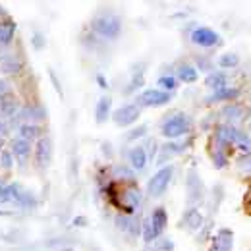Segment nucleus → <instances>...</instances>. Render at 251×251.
<instances>
[{
  "instance_id": "nucleus-37",
  "label": "nucleus",
  "mask_w": 251,
  "mask_h": 251,
  "mask_svg": "<svg viewBox=\"0 0 251 251\" xmlns=\"http://www.w3.org/2000/svg\"><path fill=\"white\" fill-rule=\"evenodd\" d=\"M10 201V195H8V186L0 182V203H8Z\"/></svg>"
},
{
  "instance_id": "nucleus-22",
  "label": "nucleus",
  "mask_w": 251,
  "mask_h": 251,
  "mask_svg": "<svg viewBox=\"0 0 251 251\" xmlns=\"http://www.w3.org/2000/svg\"><path fill=\"white\" fill-rule=\"evenodd\" d=\"M147 158L149 157H147L143 147H133L129 151V164H131L133 170H143L147 166Z\"/></svg>"
},
{
  "instance_id": "nucleus-6",
  "label": "nucleus",
  "mask_w": 251,
  "mask_h": 251,
  "mask_svg": "<svg viewBox=\"0 0 251 251\" xmlns=\"http://www.w3.org/2000/svg\"><path fill=\"white\" fill-rule=\"evenodd\" d=\"M8 195H10V201L18 203V205L24 207V209H33V207L37 205L35 197H33L27 189L22 188L20 184H10V186H8Z\"/></svg>"
},
{
  "instance_id": "nucleus-9",
  "label": "nucleus",
  "mask_w": 251,
  "mask_h": 251,
  "mask_svg": "<svg viewBox=\"0 0 251 251\" xmlns=\"http://www.w3.org/2000/svg\"><path fill=\"white\" fill-rule=\"evenodd\" d=\"M234 250V232L228 228H220L211 240L209 251H232Z\"/></svg>"
},
{
  "instance_id": "nucleus-40",
  "label": "nucleus",
  "mask_w": 251,
  "mask_h": 251,
  "mask_svg": "<svg viewBox=\"0 0 251 251\" xmlns=\"http://www.w3.org/2000/svg\"><path fill=\"white\" fill-rule=\"evenodd\" d=\"M97 83L100 85V89H108V81H106V77H104V75H100V74L97 75Z\"/></svg>"
},
{
  "instance_id": "nucleus-30",
  "label": "nucleus",
  "mask_w": 251,
  "mask_h": 251,
  "mask_svg": "<svg viewBox=\"0 0 251 251\" xmlns=\"http://www.w3.org/2000/svg\"><path fill=\"white\" fill-rule=\"evenodd\" d=\"M116 226H118L120 230H124V232H133L135 220L131 219L129 215H126V217H116Z\"/></svg>"
},
{
  "instance_id": "nucleus-7",
  "label": "nucleus",
  "mask_w": 251,
  "mask_h": 251,
  "mask_svg": "<svg viewBox=\"0 0 251 251\" xmlns=\"http://www.w3.org/2000/svg\"><path fill=\"white\" fill-rule=\"evenodd\" d=\"M191 41L203 49H211V47H217L220 43V35L209 27H197L191 33Z\"/></svg>"
},
{
  "instance_id": "nucleus-27",
  "label": "nucleus",
  "mask_w": 251,
  "mask_h": 251,
  "mask_svg": "<svg viewBox=\"0 0 251 251\" xmlns=\"http://www.w3.org/2000/svg\"><path fill=\"white\" fill-rule=\"evenodd\" d=\"M242 153H246V155H251V137L248 133H244V131H240L238 133V139H236V143H234Z\"/></svg>"
},
{
  "instance_id": "nucleus-18",
  "label": "nucleus",
  "mask_w": 251,
  "mask_h": 251,
  "mask_svg": "<svg viewBox=\"0 0 251 251\" xmlns=\"http://www.w3.org/2000/svg\"><path fill=\"white\" fill-rule=\"evenodd\" d=\"M22 68H24V64L18 56H14V54H2L0 56V70L4 74H20Z\"/></svg>"
},
{
  "instance_id": "nucleus-39",
  "label": "nucleus",
  "mask_w": 251,
  "mask_h": 251,
  "mask_svg": "<svg viewBox=\"0 0 251 251\" xmlns=\"http://www.w3.org/2000/svg\"><path fill=\"white\" fill-rule=\"evenodd\" d=\"M33 47H35V49H43V47H45L43 35H35V37H33Z\"/></svg>"
},
{
  "instance_id": "nucleus-2",
  "label": "nucleus",
  "mask_w": 251,
  "mask_h": 251,
  "mask_svg": "<svg viewBox=\"0 0 251 251\" xmlns=\"http://www.w3.org/2000/svg\"><path fill=\"white\" fill-rule=\"evenodd\" d=\"M191 129V120L189 116H186L184 112H176L174 116L166 118L164 124H162V135L168 137V139H178V137H184Z\"/></svg>"
},
{
  "instance_id": "nucleus-35",
  "label": "nucleus",
  "mask_w": 251,
  "mask_h": 251,
  "mask_svg": "<svg viewBox=\"0 0 251 251\" xmlns=\"http://www.w3.org/2000/svg\"><path fill=\"white\" fill-rule=\"evenodd\" d=\"M114 174H116V176H124L126 180H131V178H133L131 168H126V166H116V168H114Z\"/></svg>"
},
{
  "instance_id": "nucleus-19",
  "label": "nucleus",
  "mask_w": 251,
  "mask_h": 251,
  "mask_svg": "<svg viewBox=\"0 0 251 251\" xmlns=\"http://www.w3.org/2000/svg\"><path fill=\"white\" fill-rule=\"evenodd\" d=\"M110 108H112V99L110 97H100L97 106H95V118L99 124L106 122V118L110 116Z\"/></svg>"
},
{
  "instance_id": "nucleus-3",
  "label": "nucleus",
  "mask_w": 251,
  "mask_h": 251,
  "mask_svg": "<svg viewBox=\"0 0 251 251\" xmlns=\"http://www.w3.org/2000/svg\"><path fill=\"white\" fill-rule=\"evenodd\" d=\"M172 176H174V166H172V164L162 166L157 174L149 180V184H147V191H149V195H151V197H160V195L168 189V186H170Z\"/></svg>"
},
{
  "instance_id": "nucleus-34",
  "label": "nucleus",
  "mask_w": 251,
  "mask_h": 251,
  "mask_svg": "<svg viewBox=\"0 0 251 251\" xmlns=\"http://www.w3.org/2000/svg\"><path fill=\"white\" fill-rule=\"evenodd\" d=\"M238 168L244 172V174H251V155H246L244 158L238 160Z\"/></svg>"
},
{
  "instance_id": "nucleus-38",
  "label": "nucleus",
  "mask_w": 251,
  "mask_h": 251,
  "mask_svg": "<svg viewBox=\"0 0 251 251\" xmlns=\"http://www.w3.org/2000/svg\"><path fill=\"white\" fill-rule=\"evenodd\" d=\"M49 75H50V81L54 83V87H56V91L62 95V87H60V81H58V77L54 75V72H49Z\"/></svg>"
},
{
  "instance_id": "nucleus-8",
  "label": "nucleus",
  "mask_w": 251,
  "mask_h": 251,
  "mask_svg": "<svg viewBox=\"0 0 251 251\" xmlns=\"http://www.w3.org/2000/svg\"><path fill=\"white\" fill-rule=\"evenodd\" d=\"M35 158H37V166H41L43 170L49 168L50 160H52V141L49 137H41L37 139L35 145Z\"/></svg>"
},
{
  "instance_id": "nucleus-14",
  "label": "nucleus",
  "mask_w": 251,
  "mask_h": 251,
  "mask_svg": "<svg viewBox=\"0 0 251 251\" xmlns=\"http://www.w3.org/2000/svg\"><path fill=\"white\" fill-rule=\"evenodd\" d=\"M31 143L29 141H25V139H22L20 135L12 141V155L20 160V164H25L27 162V158L31 155Z\"/></svg>"
},
{
  "instance_id": "nucleus-1",
  "label": "nucleus",
  "mask_w": 251,
  "mask_h": 251,
  "mask_svg": "<svg viewBox=\"0 0 251 251\" xmlns=\"http://www.w3.org/2000/svg\"><path fill=\"white\" fill-rule=\"evenodd\" d=\"M91 27L97 35H100L104 39H116L122 31V22L114 14H100L93 20Z\"/></svg>"
},
{
  "instance_id": "nucleus-23",
  "label": "nucleus",
  "mask_w": 251,
  "mask_h": 251,
  "mask_svg": "<svg viewBox=\"0 0 251 251\" xmlns=\"http://www.w3.org/2000/svg\"><path fill=\"white\" fill-rule=\"evenodd\" d=\"M197 77H199V72H197L195 66H191V64H182V66L178 68V79H180V81H184V83H193V81H197Z\"/></svg>"
},
{
  "instance_id": "nucleus-25",
  "label": "nucleus",
  "mask_w": 251,
  "mask_h": 251,
  "mask_svg": "<svg viewBox=\"0 0 251 251\" xmlns=\"http://www.w3.org/2000/svg\"><path fill=\"white\" fill-rule=\"evenodd\" d=\"M14 35H16V25L12 22H0V45L2 47L10 45Z\"/></svg>"
},
{
  "instance_id": "nucleus-44",
  "label": "nucleus",
  "mask_w": 251,
  "mask_h": 251,
  "mask_svg": "<svg viewBox=\"0 0 251 251\" xmlns=\"http://www.w3.org/2000/svg\"><path fill=\"white\" fill-rule=\"evenodd\" d=\"M248 207H250V211H251V193H250V199H248Z\"/></svg>"
},
{
  "instance_id": "nucleus-16",
  "label": "nucleus",
  "mask_w": 251,
  "mask_h": 251,
  "mask_svg": "<svg viewBox=\"0 0 251 251\" xmlns=\"http://www.w3.org/2000/svg\"><path fill=\"white\" fill-rule=\"evenodd\" d=\"M238 97H240V89H238V87H224V89L213 91V95H209V97H207V102H209V104H213V102H222V100L230 102V100H234V99H238Z\"/></svg>"
},
{
  "instance_id": "nucleus-41",
  "label": "nucleus",
  "mask_w": 251,
  "mask_h": 251,
  "mask_svg": "<svg viewBox=\"0 0 251 251\" xmlns=\"http://www.w3.org/2000/svg\"><path fill=\"white\" fill-rule=\"evenodd\" d=\"M6 91H8V83L4 79H0V99L6 95Z\"/></svg>"
},
{
  "instance_id": "nucleus-13",
  "label": "nucleus",
  "mask_w": 251,
  "mask_h": 251,
  "mask_svg": "<svg viewBox=\"0 0 251 251\" xmlns=\"http://www.w3.org/2000/svg\"><path fill=\"white\" fill-rule=\"evenodd\" d=\"M139 203H141V193H139V189L135 188H127L122 193V201H120V207L124 209L127 215H131L137 207H139Z\"/></svg>"
},
{
  "instance_id": "nucleus-10",
  "label": "nucleus",
  "mask_w": 251,
  "mask_h": 251,
  "mask_svg": "<svg viewBox=\"0 0 251 251\" xmlns=\"http://www.w3.org/2000/svg\"><path fill=\"white\" fill-rule=\"evenodd\" d=\"M238 133L240 129L236 126H230V124H220L215 131V139L219 143V147H228V145H234L236 139H238Z\"/></svg>"
},
{
  "instance_id": "nucleus-4",
  "label": "nucleus",
  "mask_w": 251,
  "mask_h": 251,
  "mask_svg": "<svg viewBox=\"0 0 251 251\" xmlns=\"http://www.w3.org/2000/svg\"><path fill=\"white\" fill-rule=\"evenodd\" d=\"M172 95L162 91V89H145L143 93L137 97V106H162L168 104Z\"/></svg>"
},
{
  "instance_id": "nucleus-32",
  "label": "nucleus",
  "mask_w": 251,
  "mask_h": 251,
  "mask_svg": "<svg viewBox=\"0 0 251 251\" xmlns=\"http://www.w3.org/2000/svg\"><path fill=\"white\" fill-rule=\"evenodd\" d=\"M213 162H215L217 168H224V166H226L228 158H226V155H224V149H220L219 147V149L213 153Z\"/></svg>"
},
{
  "instance_id": "nucleus-42",
  "label": "nucleus",
  "mask_w": 251,
  "mask_h": 251,
  "mask_svg": "<svg viewBox=\"0 0 251 251\" xmlns=\"http://www.w3.org/2000/svg\"><path fill=\"white\" fill-rule=\"evenodd\" d=\"M74 224H87V220L83 219V217H77V219L74 220Z\"/></svg>"
},
{
  "instance_id": "nucleus-33",
  "label": "nucleus",
  "mask_w": 251,
  "mask_h": 251,
  "mask_svg": "<svg viewBox=\"0 0 251 251\" xmlns=\"http://www.w3.org/2000/svg\"><path fill=\"white\" fill-rule=\"evenodd\" d=\"M143 85V75L141 74H137V75H133V79L129 81V85H127V89H126V93H131V91H135V89H139Z\"/></svg>"
},
{
  "instance_id": "nucleus-29",
  "label": "nucleus",
  "mask_w": 251,
  "mask_h": 251,
  "mask_svg": "<svg viewBox=\"0 0 251 251\" xmlns=\"http://www.w3.org/2000/svg\"><path fill=\"white\" fill-rule=\"evenodd\" d=\"M158 87H162V91H166V93L174 91V89H176V77H172V75H162V77H158Z\"/></svg>"
},
{
  "instance_id": "nucleus-12",
  "label": "nucleus",
  "mask_w": 251,
  "mask_h": 251,
  "mask_svg": "<svg viewBox=\"0 0 251 251\" xmlns=\"http://www.w3.org/2000/svg\"><path fill=\"white\" fill-rule=\"evenodd\" d=\"M220 114L226 118V124L234 126L236 122L246 120V116H248V108H246L244 104H238V102H228V104L222 108Z\"/></svg>"
},
{
  "instance_id": "nucleus-28",
  "label": "nucleus",
  "mask_w": 251,
  "mask_h": 251,
  "mask_svg": "<svg viewBox=\"0 0 251 251\" xmlns=\"http://www.w3.org/2000/svg\"><path fill=\"white\" fill-rule=\"evenodd\" d=\"M240 64V56L238 54H234V52H226V54H222L219 58V66L220 68H224V70H228V68H236Z\"/></svg>"
},
{
  "instance_id": "nucleus-43",
  "label": "nucleus",
  "mask_w": 251,
  "mask_h": 251,
  "mask_svg": "<svg viewBox=\"0 0 251 251\" xmlns=\"http://www.w3.org/2000/svg\"><path fill=\"white\" fill-rule=\"evenodd\" d=\"M2 147H4V139L0 137V149H2ZM0 153H2V151H0Z\"/></svg>"
},
{
  "instance_id": "nucleus-36",
  "label": "nucleus",
  "mask_w": 251,
  "mask_h": 251,
  "mask_svg": "<svg viewBox=\"0 0 251 251\" xmlns=\"http://www.w3.org/2000/svg\"><path fill=\"white\" fill-rule=\"evenodd\" d=\"M145 131H147V126H139L137 129H133V131H129V135H127V139L131 141V139H137V137H143V135H145Z\"/></svg>"
},
{
  "instance_id": "nucleus-20",
  "label": "nucleus",
  "mask_w": 251,
  "mask_h": 251,
  "mask_svg": "<svg viewBox=\"0 0 251 251\" xmlns=\"http://www.w3.org/2000/svg\"><path fill=\"white\" fill-rule=\"evenodd\" d=\"M0 100H2V102H0V114H2L4 118H14V116L20 112V102H18V99H14V97H2Z\"/></svg>"
},
{
  "instance_id": "nucleus-15",
  "label": "nucleus",
  "mask_w": 251,
  "mask_h": 251,
  "mask_svg": "<svg viewBox=\"0 0 251 251\" xmlns=\"http://www.w3.org/2000/svg\"><path fill=\"white\" fill-rule=\"evenodd\" d=\"M149 224H151V228H153L155 238H158V236L164 232L166 224H168V215H166V211H164L162 207H157V209L153 211V215L149 217Z\"/></svg>"
},
{
  "instance_id": "nucleus-31",
  "label": "nucleus",
  "mask_w": 251,
  "mask_h": 251,
  "mask_svg": "<svg viewBox=\"0 0 251 251\" xmlns=\"http://www.w3.org/2000/svg\"><path fill=\"white\" fill-rule=\"evenodd\" d=\"M12 164H14V155H12V151H2V153H0V166H2L4 170H10Z\"/></svg>"
},
{
  "instance_id": "nucleus-11",
  "label": "nucleus",
  "mask_w": 251,
  "mask_h": 251,
  "mask_svg": "<svg viewBox=\"0 0 251 251\" xmlns=\"http://www.w3.org/2000/svg\"><path fill=\"white\" fill-rule=\"evenodd\" d=\"M186 188H188V201L189 203H197L203 199V182L197 176L195 170L188 172V180H186Z\"/></svg>"
},
{
  "instance_id": "nucleus-17",
  "label": "nucleus",
  "mask_w": 251,
  "mask_h": 251,
  "mask_svg": "<svg viewBox=\"0 0 251 251\" xmlns=\"http://www.w3.org/2000/svg\"><path fill=\"white\" fill-rule=\"evenodd\" d=\"M182 224L188 228L189 232H197L201 226H203V215L197 211V209H188L184 213V219H182Z\"/></svg>"
},
{
  "instance_id": "nucleus-24",
  "label": "nucleus",
  "mask_w": 251,
  "mask_h": 251,
  "mask_svg": "<svg viewBox=\"0 0 251 251\" xmlns=\"http://www.w3.org/2000/svg\"><path fill=\"white\" fill-rule=\"evenodd\" d=\"M18 131H20V137L29 143H31V139H41V127L37 124H22Z\"/></svg>"
},
{
  "instance_id": "nucleus-45",
  "label": "nucleus",
  "mask_w": 251,
  "mask_h": 251,
  "mask_svg": "<svg viewBox=\"0 0 251 251\" xmlns=\"http://www.w3.org/2000/svg\"><path fill=\"white\" fill-rule=\"evenodd\" d=\"M250 133H251V124H250Z\"/></svg>"
},
{
  "instance_id": "nucleus-26",
  "label": "nucleus",
  "mask_w": 251,
  "mask_h": 251,
  "mask_svg": "<svg viewBox=\"0 0 251 251\" xmlns=\"http://www.w3.org/2000/svg\"><path fill=\"white\" fill-rule=\"evenodd\" d=\"M186 147V143H166L162 149H160V157H158V164H162L166 158H170L172 155H178L182 153Z\"/></svg>"
},
{
  "instance_id": "nucleus-21",
  "label": "nucleus",
  "mask_w": 251,
  "mask_h": 251,
  "mask_svg": "<svg viewBox=\"0 0 251 251\" xmlns=\"http://www.w3.org/2000/svg\"><path fill=\"white\" fill-rule=\"evenodd\" d=\"M205 85H207L209 89H213V91L224 89V87H228V75H226L224 72H213V74L207 75Z\"/></svg>"
},
{
  "instance_id": "nucleus-5",
  "label": "nucleus",
  "mask_w": 251,
  "mask_h": 251,
  "mask_svg": "<svg viewBox=\"0 0 251 251\" xmlns=\"http://www.w3.org/2000/svg\"><path fill=\"white\" fill-rule=\"evenodd\" d=\"M139 116H141V108L137 104H124V106H120V108L114 110L112 120H114L116 126L126 127V126H131L133 122H137Z\"/></svg>"
}]
</instances>
